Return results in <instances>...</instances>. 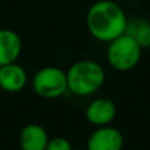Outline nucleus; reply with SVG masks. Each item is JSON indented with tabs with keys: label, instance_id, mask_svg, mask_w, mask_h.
<instances>
[{
	"label": "nucleus",
	"instance_id": "obj_1",
	"mask_svg": "<svg viewBox=\"0 0 150 150\" xmlns=\"http://www.w3.org/2000/svg\"><path fill=\"white\" fill-rule=\"evenodd\" d=\"M128 17L124 9L112 0H99L87 11L86 25L95 40L109 44L127 30Z\"/></svg>",
	"mask_w": 150,
	"mask_h": 150
},
{
	"label": "nucleus",
	"instance_id": "obj_2",
	"mask_svg": "<svg viewBox=\"0 0 150 150\" xmlns=\"http://www.w3.org/2000/svg\"><path fill=\"white\" fill-rule=\"evenodd\" d=\"M67 88L76 96L96 93L105 82V71L96 61L80 59L74 62L66 71Z\"/></svg>",
	"mask_w": 150,
	"mask_h": 150
},
{
	"label": "nucleus",
	"instance_id": "obj_9",
	"mask_svg": "<svg viewBox=\"0 0 150 150\" xmlns=\"http://www.w3.org/2000/svg\"><path fill=\"white\" fill-rule=\"evenodd\" d=\"M23 52V41L15 30L0 29V66L13 63Z\"/></svg>",
	"mask_w": 150,
	"mask_h": 150
},
{
	"label": "nucleus",
	"instance_id": "obj_10",
	"mask_svg": "<svg viewBox=\"0 0 150 150\" xmlns=\"http://www.w3.org/2000/svg\"><path fill=\"white\" fill-rule=\"evenodd\" d=\"M125 33L132 37L142 50L150 47V21L148 18L134 17L130 20L128 18Z\"/></svg>",
	"mask_w": 150,
	"mask_h": 150
},
{
	"label": "nucleus",
	"instance_id": "obj_11",
	"mask_svg": "<svg viewBox=\"0 0 150 150\" xmlns=\"http://www.w3.org/2000/svg\"><path fill=\"white\" fill-rule=\"evenodd\" d=\"M45 150H73V145L65 137H54L49 138Z\"/></svg>",
	"mask_w": 150,
	"mask_h": 150
},
{
	"label": "nucleus",
	"instance_id": "obj_12",
	"mask_svg": "<svg viewBox=\"0 0 150 150\" xmlns=\"http://www.w3.org/2000/svg\"><path fill=\"white\" fill-rule=\"evenodd\" d=\"M73 150H87V149H73Z\"/></svg>",
	"mask_w": 150,
	"mask_h": 150
},
{
	"label": "nucleus",
	"instance_id": "obj_6",
	"mask_svg": "<svg viewBox=\"0 0 150 150\" xmlns=\"http://www.w3.org/2000/svg\"><path fill=\"white\" fill-rule=\"evenodd\" d=\"M86 119L95 127H107L113 122L117 115V108L113 100L108 98H99L92 100L86 108Z\"/></svg>",
	"mask_w": 150,
	"mask_h": 150
},
{
	"label": "nucleus",
	"instance_id": "obj_7",
	"mask_svg": "<svg viewBox=\"0 0 150 150\" xmlns=\"http://www.w3.org/2000/svg\"><path fill=\"white\" fill-rule=\"evenodd\" d=\"M28 83V74L18 63H8L0 66V88L5 92L16 93L25 88Z\"/></svg>",
	"mask_w": 150,
	"mask_h": 150
},
{
	"label": "nucleus",
	"instance_id": "obj_3",
	"mask_svg": "<svg viewBox=\"0 0 150 150\" xmlns=\"http://www.w3.org/2000/svg\"><path fill=\"white\" fill-rule=\"evenodd\" d=\"M141 57V46L127 33L111 41L107 47V61L109 66L121 73L133 70L140 63Z\"/></svg>",
	"mask_w": 150,
	"mask_h": 150
},
{
	"label": "nucleus",
	"instance_id": "obj_4",
	"mask_svg": "<svg viewBox=\"0 0 150 150\" xmlns=\"http://www.w3.org/2000/svg\"><path fill=\"white\" fill-rule=\"evenodd\" d=\"M32 87L37 95L44 99L61 98L69 91L66 71L57 66H46L40 69L33 75Z\"/></svg>",
	"mask_w": 150,
	"mask_h": 150
},
{
	"label": "nucleus",
	"instance_id": "obj_5",
	"mask_svg": "<svg viewBox=\"0 0 150 150\" xmlns=\"http://www.w3.org/2000/svg\"><path fill=\"white\" fill-rule=\"evenodd\" d=\"M124 137L117 128L111 125L100 127L91 133L87 141V150H122Z\"/></svg>",
	"mask_w": 150,
	"mask_h": 150
},
{
	"label": "nucleus",
	"instance_id": "obj_8",
	"mask_svg": "<svg viewBox=\"0 0 150 150\" xmlns=\"http://www.w3.org/2000/svg\"><path fill=\"white\" fill-rule=\"evenodd\" d=\"M49 142V134L42 125L32 122L20 130L18 145L21 150H45Z\"/></svg>",
	"mask_w": 150,
	"mask_h": 150
}]
</instances>
